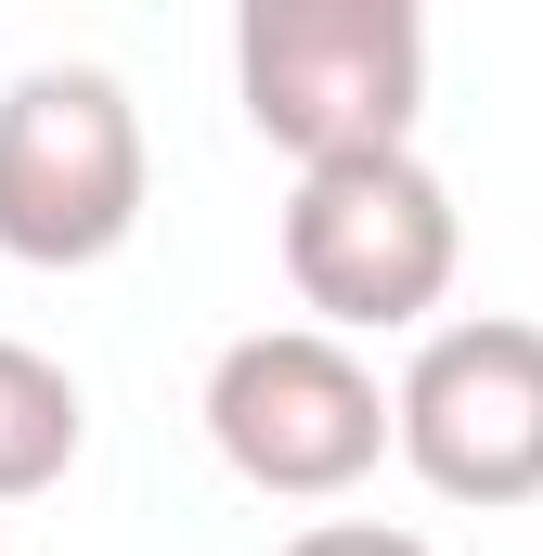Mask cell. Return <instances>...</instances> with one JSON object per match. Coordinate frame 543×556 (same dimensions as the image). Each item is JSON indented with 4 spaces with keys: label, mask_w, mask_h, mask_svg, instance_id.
<instances>
[{
    "label": "cell",
    "mask_w": 543,
    "mask_h": 556,
    "mask_svg": "<svg viewBox=\"0 0 543 556\" xmlns=\"http://www.w3.org/2000/svg\"><path fill=\"white\" fill-rule=\"evenodd\" d=\"M466 273V207L427 155H350L298 168L285 194V285L324 337H414Z\"/></svg>",
    "instance_id": "cell-2"
},
{
    "label": "cell",
    "mask_w": 543,
    "mask_h": 556,
    "mask_svg": "<svg viewBox=\"0 0 543 556\" xmlns=\"http://www.w3.org/2000/svg\"><path fill=\"white\" fill-rule=\"evenodd\" d=\"M78 440H91V402H78V376H65L39 337H0V505L52 492V479L78 466Z\"/></svg>",
    "instance_id": "cell-6"
},
{
    "label": "cell",
    "mask_w": 543,
    "mask_h": 556,
    "mask_svg": "<svg viewBox=\"0 0 543 556\" xmlns=\"http://www.w3.org/2000/svg\"><path fill=\"white\" fill-rule=\"evenodd\" d=\"M207 440L220 466L272 505H337L350 479H376L402 453V389H376V363L324 324H260L207 363Z\"/></svg>",
    "instance_id": "cell-3"
},
{
    "label": "cell",
    "mask_w": 543,
    "mask_h": 556,
    "mask_svg": "<svg viewBox=\"0 0 543 556\" xmlns=\"http://www.w3.org/2000/svg\"><path fill=\"white\" fill-rule=\"evenodd\" d=\"M402 466L440 505H543V324L518 311H466L427 324L402 363Z\"/></svg>",
    "instance_id": "cell-5"
},
{
    "label": "cell",
    "mask_w": 543,
    "mask_h": 556,
    "mask_svg": "<svg viewBox=\"0 0 543 556\" xmlns=\"http://www.w3.org/2000/svg\"><path fill=\"white\" fill-rule=\"evenodd\" d=\"M155 155L142 104L104 65H26L0 91V260L26 273H91L142 233Z\"/></svg>",
    "instance_id": "cell-4"
},
{
    "label": "cell",
    "mask_w": 543,
    "mask_h": 556,
    "mask_svg": "<svg viewBox=\"0 0 543 556\" xmlns=\"http://www.w3.org/2000/svg\"><path fill=\"white\" fill-rule=\"evenodd\" d=\"M233 104L298 168L402 155L427 117V13L414 0H247L233 13Z\"/></svg>",
    "instance_id": "cell-1"
},
{
    "label": "cell",
    "mask_w": 543,
    "mask_h": 556,
    "mask_svg": "<svg viewBox=\"0 0 543 556\" xmlns=\"http://www.w3.org/2000/svg\"><path fill=\"white\" fill-rule=\"evenodd\" d=\"M272 556H440V544L402 531V518H311V531H285Z\"/></svg>",
    "instance_id": "cell-7"
}]
</instances>
